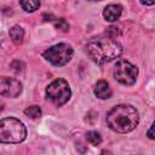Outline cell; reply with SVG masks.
I'll list each match as a JSON object with an SVG mask.
<instances>
[{
  "instance_id": "1",
  "label": "cell",
  "mask_w": 155,
  "mask_h": 155,
  "mask_svg": "<svg viewBox=\"0 0 155 155\" xmlns=\"http://www.w3.org/2000/svg\"><path fill=\"white\" fill-rule=\"evenodd\" d=\"M86 52L93 62L97 64H104L120 57L122 53V46L110 36H98L91 39L86 44Z\"/></svg>"
},
{
  "instance_id": "2",
  "label": "cell",
  "mask_w": 155,
  "mask_h": 155,
  "mask_svg": "<svg viewBox=\"0 0 155 155\" xmlns=\"http://www.w3.org/2000/svg\"><path fill=\"white\" fill-rule=\"evenodd\" d=\"M109 127L120 133H127L136 128L139 122V115L136 108L128 104L114 107L107 115Z\"/></svg>"
},
{
  "instance_id": "3",
  "label": "cell",
  "mask_w": 155,
  "mask_h": 155,
  "mask_svg": "<svg viewBox=\"0 0 155 155\" xmlns=\"http://www.w3.org/2000/svg\"><path fill=\"white\" fill-rule=\"evenodd\" d=\"M27 137V130L22 121L15 117L0 120V143H21Z\"/></svg>"
},
{
  "instance_id": "4",
  "label": "cell",
  "mask_w": 155,
  "mask_h": 155,
  "mask_svg": "<svg viewBox=\"0 0 155 155\" xmlns=\"http://www.w3.org/2000/svg\"><path fill=\"white\" fill-rule=\"evenodd\" d=\"M46 96L50 102L57 107H61L69 101L71 91L64 79H56L46 87Z\"/></svg>"
},
{
  "instance_id": "5",
  "label": "cell",
  "mask_w": 155,
  "mask_h": 155,
  "mask_svg": "<svg viewBox=\"0 0 155 155\" xmlns=\"http://www.w3.org/2000/svg\"><path fill=\"white\" fill-rule=\"evenodd\" d=\"M73 57V48L67 44H57L44 52V58L56 67L67 64Z\"/></svg>"
},
{
  "instance_id": "6",
  "label": "cell",
  "mask_w": 155,
  "mask_h": 155,
  "mask_svg": "<svg viewBox=\"0 0 155 155\" xmlns=\"http://www.w3.org/2000/svg\"><path fill=\"white\" fill-rule=\"evenodd\" d=\"M114 76L120 84L125 86H131L137 80L138 69L128 61H120L114 67Z\"/></svg>"
},
{
  "instance_id": "7",
  "label": "cell",
  "mask_w": 155,
  "mask_h": 155,
  "mask_svg": "<svg viewBox=\"0 0 155 155\" xmlns=\"http://www.w3.org/2000/svg\"><path fill=\"white\" fill-rule=\"evenodd\" d=\"M22 92V84L13 78L0 76V94L4 97L15 98Z\"/></svg>"
},
{
  "instance_id": "8",
  "label": "cell",
  "mask_w": 155,
  "mask_h": 155,
  "mask_svg": "<svg viewBox=\"0 0 155 155\" xmlns=\"http://www.w3.org/2000/svg\"><path fill=\"white\" fill-rule=\"evenodd\" d=\"M122 13V7L120 5H116V4H111V5H108L104 11H103V17L105 18V21L108 22H115L120 18Z\"/></svg>"
},
{
  "instance_id": "9",
  "label": "cell",
  "mask_w": 155,
  "mask_h": 155,
  "mask_svg": "<svg viewBox=\"0 0 155 155\" xmlns=\"http://www.w3.org/2000/svg\"><path fill=\"white\" fill-rule=\"evenodd\" d=\"M94 94L101 99H107L111 96V90L109 84L104 80H99L94 86Z\"/></svg>"
},
{
  "instance_id": "10",
  "label": "cell",
  "mask_w": 155,
  "mask_h": 155,
  "mask_svg": "<svg viewBox=\"0 0 155 155\" xmlns=\"http://www.w3.org/2000/svg\"><path fill=\"white\" fill-rule=\"evenodd\" d=\"M10 38L12 39V41L15 44H21L23 41V38H24V31L23 29L19 27V25H13L11 29H10Z\"/></svg>"
},
{
  "instance_id": "11",
  "label": "cell",
  "mask_w": 155,
  "mask_h": 155,
  "mask_svg": "<svg viewBox=\"0 0 155 155\" xmlns=\"http://www.w3.org/2000/svg\"><path fill=\"white\" fill-rule=\"evenodd\" d=\"M21 6L27 12H34L40 6V0H21Z\"/></svg>"
},
{
  "instance_id": "12",
  "label": "cell",
  "mask_w": 155,
  "mask_h": 155,
  "mask_svg": "<svg viewBox=\"0 0 155 155\" xmlns=\"http://www.w3.org/2000/svg\"><path fill=\"white\" fill-rule=\"evenodd\" d=\"M86 138H87V142H88L91 145H94V147H96V145H99L101 142H102L101 134H99L98 132H96V131H90V132H87Z\"/></svg>"
},
{
  "instance_id": "13",
  "label": "cell",
  "mask_w": 155,
  "mask_h": 155,
  "mask_svg": "<svg viewBox=\"0 0 155 155\" xmlns=\"http://www.w3.org/2000/svg\"><path fill=\"white\" fill-rule=\"evenodd\" d=\"M24 114L30 119H39L41 116V109L38 105H31L24 110Z\"/></svg>"
},
{
  "instance_id": "14",
  "label": "cell",
  "mask_w": 155,
  "mask_h": 155,
  "mask_svg": "<svg viewBox=\"0 0 155 155\" xmlns=\"http://www.w3.org/2000/svg\"><path fill=\"white\" fill-rule=\"evenodd\" d=\"M54 27H56L57 29L62 30V31H68V29H69V24H68V23L65 22V19H63V18L57 19V21L54 22Z\"/></svg>"
},
{
  "instance_id": "15",
  "label": "cell",
  "mask_w": 155,
  "mask_h": 155,
  "mask_svg": "<svg viewBox=\"0 0 155 155\" xmlns=\"http://www.w3.org/2000/svg\"><path fill=\"white\" fill-rule=\"evenodd\" d=\"M117 29H119V28H116V27H109V28H108V30H107L108 36H110V38L115 39V38H116V35L119 34V30H117Z\"/></svg>"
},
{
  "instance_id": "16",
  "label": "cell",
  "mask_w": 155,
  "mask_h": 155,
  "mask_svg": "<svg viewBox=\"0 0 155 155\" xmlns=\"http://www.w3.org/2000/svg\"><path fill=\"white\" fill-rule=\"evenodd\" d=\"M153 128H154V125H151V126H150V128H149V131H148V137H149L150 139H154V133H153Z\"/></svg>"
},
{
  "instance_id": "17",
  "label": "cell",
  "mask_w": 155,
  "mask_h": 155,
  "mask_svg": "<svg viewBox=\"0 0 155 155\" xmlns=\"http://www.w3.org/2000/svg\"><path fill=\"white\" fill-rule=\"evenodd\" d=\"M140 2L144 5H153L155 2V0H140Z\"/></svg>"
},
{
  "instance_id": "18",
  "label": "cell",
  "mask_w": 155,
  "mask_h": 155,
  "mask_svg": "<svg viewBox=\"0 0 155 155\" xmlns=\"http://www.w3.org/2000/svg\"><path fill=\"white\" fill-rule=\"evenodd\" d=\"M2 109H4V104H2V103H0V111H1Z\"/></svg>"
},
{
  "instance_id": "19",
  "label": "cell",
  "mask_w": 155,
  "mask_h": 155,
  "mask_svg": "<svg viewBox=\"0 0 155 155\" xmlns=\"http://www.w3.org/2000/svg\"><path fill=\"white\" fill-rule=\"evenodd\" d=\"M87 1H101V0H87Z\"/></svg>"
}]
</instances>
